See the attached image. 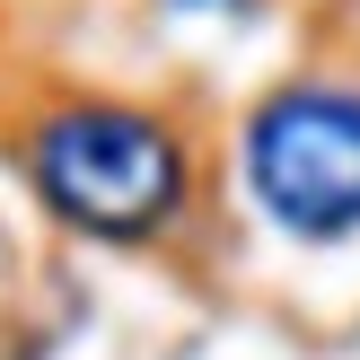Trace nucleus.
Here are the masks:
<instances>
[{
    "label": "nucleus",
    "instance_id": "f257e3e1",
    "mask_svg": "<svg viewBox=\"0 0 360 360\" xmlns=\"http://www.w3.org/2000/svg\"><path fill=\"white\" fill-rule=\"evenodd\" d=\"M27 167H35V193L70 229H97V238H150L185 202L176 132L132 115V105H62V115H44L27 141Z\"/></svg>",
    "mask_w": 360,
    "mask_h": 360
},
{
    "label": "nucleus",
    "instance_id": "f03ea898",
    "mask_svg": "<svg viewBox=\"0 0 360 360\" xmlns=\"http://www.w3.org/2000/svg\"><path fill=\"white\" fill-rule=\"evenodd\" d=\"M246 185L290 238L360 229V97L352 88H281L246 123Z\"/></svg>",
    "mask_w": 360,
    "mask_h": 360
}]
</instances>
